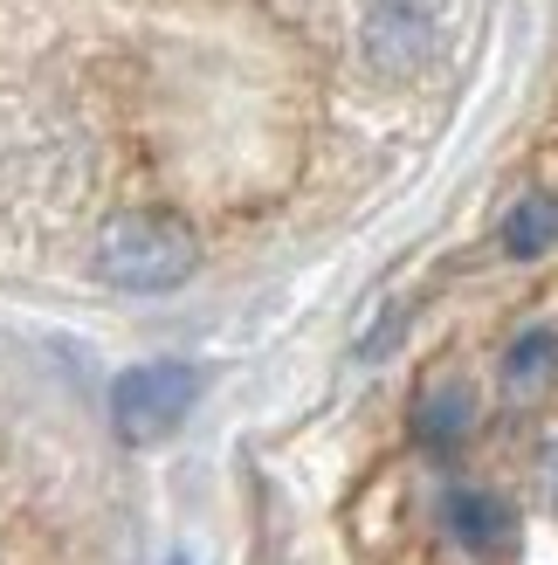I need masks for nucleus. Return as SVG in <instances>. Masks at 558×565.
Here are the masks:
<instances>
[{
	"mask_svg": "<svg viewBox=\"0 0 558 565\" xmlns=\"http://www.w3.org/2000/svg\"><path fill=\"white\" fill-rule=\"evenodd\" d=\"M201 401V365L186 359H152V365H131L110 386V420H118L125 441H165L193 414Z\"/></svg>",
	"mask_w": 558,
	"mask_h": 565,
	"instance_id": "2",
	"label": "nucleus"
},
{
	"mask_svg": "<svg viewBox=\"0 0 558 565\" xmlns=\"http://www.w3.org/2000/svg\"><path fill=\"white\" fill-rule=\"evenodd\" d=\"M551 242H558V201L551 193H532V201H517L504 214V248L511 256H545Z\"/></svg>",
	"mask_w": 558,
	"mask_h": 565,
	"instance_id": "6",
	"label": "nucleus"
},
{
	"mask_svg": "<svg viewBox=\"0 0 558 565\" xmlns=\"http://www.w3.org/2000/svg\"><path fill=\"white\" fill-rule=\"evenodd\" d=\"M201 269V235L186 228L180 214L165 207H131V214H110L104 235H97V276L110 290H180V282Z\"/></svg>",
	"mask_w": 558,
	"mask_h": 565,
	"instance_id": "1",
	"label": "nucleus"
},
{
	"mask_svg": "<svg viewBox=\"0 0 558 565\" xmlns=\"http://www.w3.org/2000/svg\"><path fill=\"white\" fill-rule=\"evenodd\" d=\"M173 565H186V558H173Z\"/></svg>",
	"mask_w": 558,
	"mask_h": 565,
	"instance_id": "8",
	"label": "nucleus"
},
{
	"mask_svg": "<svg viewBox=\"0 0 558 565\" xmlns=\"http://www.w3.org/2000/svg\"><path fill=\"white\" fill-rule=\"evenodd\" d=\"M551 373H558V338L551 331H524L511 345V359H504V386L524 401V393H545Z\"/></svg>",
	"mask_w": 558,
	"mask_h": 565,
	"instance_id": "5",
	"label": "nucleus"
},
{
	"mask_svg": "<svg viewBox=\"0 0 558 565\" xmlns=\"http://www.w3.org/2000/svg\"><path fill=\"white\" fill-rule=\"evenodd\" d=\"M469 420H476V407H469V393L462 386H449V393H434V401L421 407V441H434V448H449Z\"/></svg>",
	"mask_w": 558,
	"mask_h": 565,
	"instance_id": "7",
	"label": "nucleus"
},
{
	"mask_svg": "<svg viewBox=\"0 0 558 565\" xmlns=\"http://www.w3.org/2000/svg\"><path fill=\"white\" fill-rule=\"evenodd\" d=\"M421 49H428V14L414 8V0H379L373 21H366V55L386 70V76H400L421 63Z\"/></svg>",
	"mask_w": 558,
	"mask_h": 565,
	"instance_id": "4",
	"label": "nucleus"
},
{
	"mask_svg": "<svg viewBox=\"0 0 558 565\" xmlns=\"http://www.w3.org/2000/svg\"><path fill=\"white\" fill-rule=\"evenodd\" d=\"M449 531H455L462 552L504 558V552L517 545V511H511L504 497H490V490H455V497H449Z\"/></svg>",
	"mask_w": 558,
	"mask_h": 565,
	"instance_id": "3",
	"label": "nucleus"
}]
</instances>
